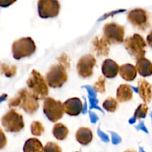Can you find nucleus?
Masks as SVG:
<instances>
[{"label":"nucleus","mask_w":152,"mask_h":152,"mask_svg":"<svg viewBox=\"0 0 152 152\" xmlns=\"http://www.w3.org/2000/svg\"><path fill=\"white\" fill-rule=\"evenodd\" d=\"M37 100L27 88H22L9 101L10 107H19L28 114H34L39 107Z\"/></svg>","instance_id":"obj_1"},{"label":"nucleus","mask_w":152,"mask_h":152,"mask_svg":"<svg viewBox=\"0 0 152 152\" xmlns=\"http://www.w3.org/2000/svg\"><path fill=\"white\" fill-rule=\"evenodd\" d=\"M28 90L37 100H43L48 95V85L37 70L33 69L27 80Z\"/></svg>","instance_id":"obj_2"},{"label":"nucleus","mask_w":152,"mask_h":152,"mask_svg":"<svg viewBox=\"0 0 152 152\" xmlns=\"http://www.w3.org/2000/svg\"><path fill=\"white\" fill-rule=\"evenodd\" d=\"M125 49L134 59L144 58L146 53V42L139 34H134L123 41Z\"/></svg>","instance_id":"obj_3"},{"label":"nucleus","mask_w":152,"mask_h":152,"mask_svg":"<svg viewBox=\"0 0 152 152\" xmlns=\"http://www.w3.org/2000/svg\"><path fill=\"white\" fill-rule=\"evenodd\" d=\"M37 49L35 43L31 37H22L12 44V54L16 60L31 57Z\"/></svg>","instance_id":"obj_4"},{"label":"nucleus","mask_w":152,"mask_h":152,"mask_svg":"<svg viewBox=\"0 0 152 152\" xmlns=\"http://www.w3.org/2000/svg\"><path fill=\"white\" fill-rule=\"evenodd\" d=\"M67 67L63 64H54L49 69L45 76L48 85L52 88H60L68 80Z\"/></svg>","instance_id":"obj_5"},{"label":"nucleus","mask_w":152,"mask_h":152,"mask_svg":"<svg viewBox=\"0 0 152 152\" xmlns=\"http://www.w3.org/2000/svg\"><path fill=\"white\" fill-rule=\"evenodd\" d=\"M1 125L6 131L18 133L25 127L22 115L18 113L14 109H10L1 119Z\"/></svg>","instance_id":"obj_6"},{"label":"nucleus","mask_w":152,"mask_h":152,"mask_svg":"<svg viewBox=\"0 0 152 152\" xmlns=\"http://www.w3.org/2000/svg\"><path fill=\"white\" fill-rule=\"evenodd\" d=\"M127 19L132 26L140 31H145L151 25V16L145 10L135 8L128 13Z\"/></svg>","instance_id":"obj_7"},{"label":"nucleus","mask_w":152,"mask_h":152,"mask_svg":"<svg viewBox=\"0 0 152 152\" xmlns=\"http://www.w3.org/2000/svg\"><path fill=\"white\" fill-rule=\"evenodd\" d=\"M43 112L46 117L52 122H56L63 116V104L59 100L50 97L45 98L43 103Z\"/></svg>","instance_id":"obj_8"},{"label":"nucleus","mask_w":152,"mask_h":152,"mask_svg":"<svg viewBox=\"0 0 152 152\" xmlns=\"http://www.w3.org/2000/svg\"><path fill=\"white\" fill-rule=\"evenodd\" d=\"M103 36L111 44H120L124 41L125 27L116 22H109L104 25Z\"/></svg>","instance_id":"obj_9"},{"label":"nucleus","mask_w":152,"mask_h":152,"mask_svg":"<svg viewBox=\"0 0 152 152\" xmlns=\"http://www.w3.org/2000/svg\"><path fill=\"white\" fill-rule=\"evenodd\" d=\"M39 16L42 19L54 18L60 10V4L58 0H38L37 3Z\"/></svg>","instance_id":"obj_10"},{"label":"nucleus","mask_w":152,"mask_h":152,"mask_svg":"<svg viewBox=\"0 0 152 152\" xmlns=\"http://www.w3.org/2000/svg\"><path fill=\"white\" fill-rule=\"evenodd\" d=\"M96 64V58L91 54L85 55L79 60L77 65L78 75L83 78H88L93 75L94 69Z\"/></svg>","instance_id":"obj_11"},{"label":"nucleus","mask_w":152,"mask_h":152,"mask_svg":"<svg viewBox=\"0 0 152 152\" xmlns=\"http://www.w3.org/2000/svg\"><path fill=\"white\" fill-rule=\"evenodd\" d=\"M91 50L98 57L107 56L110 52L111 43L105 38L104 36H96L92 40Z\"/></svg>","instance_id":"obj_12"},{"label":"nucleus","mask_w":152,"mask_h":152,"mask_svg":"<svg viewBox=\"0 0 152 152\" xmlns=\"http://www.w3.org/2000/svg\"><path fill=\"white\" fill-rule=\"evenodd\" d=\"M83 104L79 98H71L63 103L64 112L71 116H79L83 111Z\"/></svg>","instance_id":"obj_13"},{"label":"nucleus","mask_w":152,"mask_h":152,"mask_svg":"<svg viewBox=\"0 0 152 152\" xmlns=\"http://www.w3.org/2000/svg\"><path fill=\"white\" fill-rule=\"evenodd\" d=\"M137 89L140 97L145 104L151 102L152 99V86L145 79H140L137 82Z\"/></svg>","instance_id":"obj_14"},{"label":"nucleus","mask_w":152,"mask_h":152,"mask_svg":"<svg viewBox=\"0 0 152 152\" xmlns=\"http://www.w3.org/2000/svg\"><path fill=\"white\" fill-rule=\"evenodd\" d=\"M118 64L111 59H105L102 64V72L105 77L114 78L119 73Z\"/></svg>","instance_id":"obj_15"},{"label":"nucleus","mask_w":152,"mask_h":152,"mask_svg":"<svg viewBox=\"0 0 152 152\" xmlns=\"http://www.w3.org/2000/svg\"><path fill=\"white\" fill-rule=\"evenodd\" d=\"M136 69L142 77H148L152 75V62L145 57L137 60Z\"/></svg>","instance_id":"obj_16"},{"label":"nucleus","mask_w":152,"mask_h":152,"mask_svg":"<svg viewBox=\"0 0 152 152\" xmlns=\"http://www.w3.org/2000/svg\"><path fill=\"white\" fill-rule=\"evenodd\" d=\"M117 100L119 102H126L133 98V90L127 83L120 85L117 89Z\"/></svg>","instance_id":"obj_17"},{"label":"nucleus","mask_w":152,"mask_h":152,"mask_svg":"<svg viewBox=\"0 0 152 152\" xmlns=\"http://www.w3.org/2000/svg\"><path fill=\"white\" fill-rule=\"evenodd\" d=\"M119 73L122 78L127 81H132L137 77L136 67L131 63H125L120 66L119 68Z\"/></svg>","instance_id":"obj_18"},{"label":"nucleus","mask_w":152,"mask_h":152,"mask_svg":"<svg viewBox=\"0 0 152 152\" xmlns=\"http://www.w3.org/2000/svg\"><path fill=\"white\" fill-rule=\"evenodd\" d=\"M75 137L77 141L83 145H87L93 139V134L89 128L82 127L76 132Z\"/></svg>","instance_id":"obj_19"},{"label":"nucleus","mask_w":152,"mask_h":152,"mask_svg":"<svg viewBox=\"0 0 152 152\" xmlns=\"http://www.w3.org/2000/svg\"><path fill=\"white\" fill-rule=\"evenodd\" d=\"M42 144L37 138H30L26 140L23 146V152H43Z\"/></svg>","instance_id":"obj_20"},{"label":"nucleus","mask_w":152,"mask_h":152,"mask_svg":"<svg viewBox=\"0 0 152 152\" xmlns=\"http://www.w3.org/2000/svg\"><path fill=\"white\" fill-rule=\"evenodd\" d=\"M52 133H53V137H54L56 139L64 140L67 138V137H68L69 131H68V128H67L64 124L58 122V123L55 124V125H53Z\"/></svg>","instance_id":"obj_21"},{"label":"nucleus","mask_w":152,"mask_h":152,"mask_svg":"<svg viewBox=\"0 0 152 152\" xmlns=\"http://www.w3.org/2000/svg\"><path fill=\"white\" fill-rule=\"evenodd\" d=\"M118 101L113 97H108L102 103V107L106 111L111 113L115 112L118 108Z\"/></svg>","instance_id":"obj_22"},{"label":"nucleus","mask_w":152,"mask_h":152,"mask_svg":"<svg viewBox=\"0 0 152 152\" xmlns=\"http://www.w3.org/2000/svg\"><path fill=\"white\" fill-rule=\"evenodd\" d=\"M0 73H2L7 77H13L16 73V67L6 63H0Z\"/></svg>","instance_id":"obj_23"},{"label":"nucleus","mask_w":152,"mask_h":152,"mask_svg":"<svg viewBox=\"0 0 152 152\" xmlns=\"http://www.w3.org/2000/svg\"><path fill=\"white\" fill-rule=\"evenodd\" d=\"M31 131L33 135L39 137L45 132V128L40 122L34 121L31 125Z\"/></svg>","instance_id":"obj_24"},{"label":"nucleus","mask_w":152,"mask_h":152,"mask_svg":"<svg viewBox=\"0 0 152 152\" xmlns=\"http://www.w3.org/2000/svg\"><path fill=\"white\" fill-rule=\"evenodd\" d=\"M148 107L145 103H142L138 106L137 108L136 109L134 115V118L135 119H143L146 116L147 113H148Z\"/></svg>","instance_id":"obj_25"},{"label":"nucleus","mask_w":152,"mask_h":152,"mask_svg":"<svg viewBox=\"0 0 152 152\" xmlns=\"http://www.w3.org/2000/svg\"><path fill=\"white\" fill-rule=\"evenodd\" d=\"M105 77L104 76H99L97 80L93 84V88L99 93H104L105 92Z\"/></svg>","instance_id":"obj_26"},{"label":"nucleus","mask_w":152,"mask_h":152,"mask_svg":"<svg viewBox=\"0 0 152 152\" xmlns=\"http://www.w3.org/2000/svg\"><path fill=\"white\" fill-rule=\"evenodd\" d=\"M44 152H62V148L54 142H48L43 149Z\"/></svg>","instance_id":"obj_27"},{"label":"nucleus","mask_w":152,"mask_h":152,"mask_svg":"<svg viewBox=\"0 0 152 152\" xmlns=\"http://www.w3.org/2000/svg\"><path fill=\"white\" fill-rule=\"evenodd\" d=\"M6 145H7V138L2 130L0 128V149L4 148Z\"/></svg>","instance_id":"obj_28"},{"label":"nucleus","mask_w":152,"mask_h":152,"mask_svg":"<svg viewBox=\"0 0 152 152\" xmlns=\"http://www.w3.org/2000/svg\"><path fill=\"white\" fill-rule=\"evenodd\" d=\"M17 0H0V7H7L15 3Z\"/></svg>","instance_id":"obj_29"},{"label":"nucleus","mask_w":152,"mask_h":152,"mask_svg":"<svg viewBox=\"0 0 152 152\" xmlns=\"http://www.w3.org/2000/svg\"><path fill=\"white\" fill-rule=\"evenodd\" d=\"M146 40L148 44L149 45V46H151L152 48V30L150 31V33L148 34V36H147Z\"/></svg>","instance_id":"obj_30"},{"label":"nucleus","mask_w":152,"mask_h":152,"mask_svg":"<svg viewBox=\"0 0 152 152\" xmlns=\"http://www.w3.org/2000/svg\"><path fill=\"white\" fill-rule=\"evenodd\" d=\"M124 152H137L135 150H133V149H129V150L125 151Z\"/></svg>","instance_id":"obj_31"},{"label":"nucleus","mask_w":152,"mask_h":152,"mask_svg":"<svg viewBox=\"0 0 152 152\" xmlns=\"http://www.w3.org/2000/svg\"><path fill=\"white\" fill-rule=\"evenodd\" d=\"M140 152H145V151H143V149L142 148H140Z\"/></svg>","instance_id":"obj_32"},{"label":"nucleus","mask_w":152,"mask_h":152,"mask_svg":"<svg viewBox=\"0 0 152 152\" xmlns=\"http://www.w3.org/2000/svg\"><path fill=\"white\" fill-rule=\"evenodd\" d=\"M76 152H79V151H76Z\"/></svg>","instance_id":"obj_33"}]
</instances>
